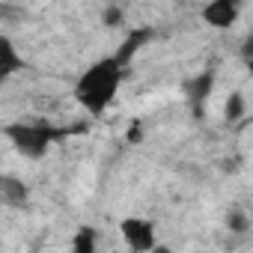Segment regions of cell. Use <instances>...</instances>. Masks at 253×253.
<instances>
[{
	"mask_svg": "<svg viewBox=\"0 0 253 253\" xmlns=\"http://www.w3.org/2000/svg\"><path fill=\"white\" fill-rule=\"evenodd\" d=\"M119 84H122V63L116 57H107V60H98L92 63L75 84V101L89 110V113H104L116 95H119Z\"/></svg>",
	"mask_w": 253,
	"mask_h": 253,
	"instance_id": "6da1fadb",
	"label": "cell"
},
{
	"mask_svg": "<svg viewBox=\"0 0 253 253\" xmlns=\"http://www.w3.org/2000/svg\"><path fill=\"white\" fill-rule=\"evenodd\" d=\"M119 235L125 238V247L128 250H155L158 238H155V223L146 217H122L119 220Z\"/></svg>",
	"mask_w": 253,
	"mask_h": 253,
	"instance_id": "7a4b0ae2",
	"label": "cell"
},
{
	"mask_svg": "<svg viewBox=\"0 0 253 253\" xmlns=\"http://www.w3.org/2000/svg\"><path fill=\"white\" fill-rule=\"evenodd\" d=\"M244 0H209L203 6V21L214 30H232L241 18Z\"/></svg>",
	"mask_w": 253,
	"mask_h": 253,
	"instance_id": "3957f363",
	"label": "cell"
},
{
	"mask_svg": "<svg viewBox=\"0 0 253 253\" xmlns=\"http://www.w3.org/2000/svg\"><path fill=\"white\" fill-rule=\"evenodd\" d=\"M9 137L15 140V146L30 155V158H39L48 143H51V131L48 128H33V125H21V128H9Z\"/></svg>",
	"mask_w": 253,
	"mask_h": 253,
	"instance_id": "277c9868",
	"label": "cell"
},
{
	"mask_svg": "<svg viewBox=\"0 0 253 253\" xmlns=\"http://www.w3.org/2000/svg\"><path fill=\"white\" fill-rule=\"evenodd\" d=\"M0 57H3V81H9L18 69H24V60L18 57V51H15V45H12V39L9 36H3L0 39Z\"/></svg>",
	"mask_w": 253,
	"mask_h": 253,
	"instance_id": "5b68a950",
	"label": "cell"
},
{
	"mask_svg": "<svg viewBox=\"0 0 253 253\" xmlns=\"http://www.w3.org/2000/svg\"><path fill=\"white\" fill-rule=\"evenodd\" d=\"M244 113H247V95L241 89H232L226 95V101H223V119L238 122V119H244Z\"/></svg>",
	"mask_w": 253,
	"mask_h": 253,
	"instance_id": "8992f818",
	"label": "cell"
},
{
	"mask_svg": "<svg viewBox=\"0 0 253 253\" xmlns=\"http://www.w3.org/2000/svg\"><path fill=\"white\" fill-rule=\"evenodd\" d=\"M0 194H3V203L6 206H12V209H18V206H24V200H27V188L18 182V179H3V185H0Z\"/></svg>",
	"mask_w": 253,
	"mask_h": 253,
	"instance_id": "52a82bcc",
	"label": "cell"
},
{
	"mask_svg": "<svg viewBox=\"0 0 253 253\" xmlns=\"http://www.w3.org/2000/svg\"><path fill=\"white\" fill-rule=\"evenodd\" d=\"M72 250H81V253L95 250V232H92V229H81V232L72 238Z\"/></svg>",
	"mask_w": 253,
	"mask_h": 253,
	"instance_id": "ba28073f",
	"label": "cell"
},
{
	"mask_svg": "<svg viewBox=\"0 0 253 253\" xmlns=\"http://www.w3.org/2000/svg\"><path fill=\"white\" fill-rule=\"evenodd\" d=\"M226 226H229L232 232H247V229H250V217H247L244 211H232L229 220H226Z\"/></svg>",
	"mask_w": 253,
	"mask_h": 253,
	"instance_id": "9c48e42d",
	"label": "cell"
},
{
	"mask_svg": "<svg viewBox=\"0 0 253 253\" xmlns=\"http://www.w3.org/2000/svg\"><path fill=\"white\" fill-rule=\"evenodd\" d=\"M104 24H122V12L110 9V12H107V18H104Z\"/></svg>",
	"mask_w": 253,
	"mask_h": 253,
	"instance_id": "30bf717a",
	"label": "cell"
},
{
	"mask_svg": "<svg viewBox=\"0 0 253 253\" xmlns=\"http://www.w3.org/2000/svg\"><path fill=\"white\" fill-rule=\"evenodd\" d=\"M247 63V75H250V81H253V60H244Z\"/></svg>",
	"mask_w": 253,
	"mask_h": 253,
	"instance_id": "8fae6325",
	"label": "cell"
}]
</instances>
